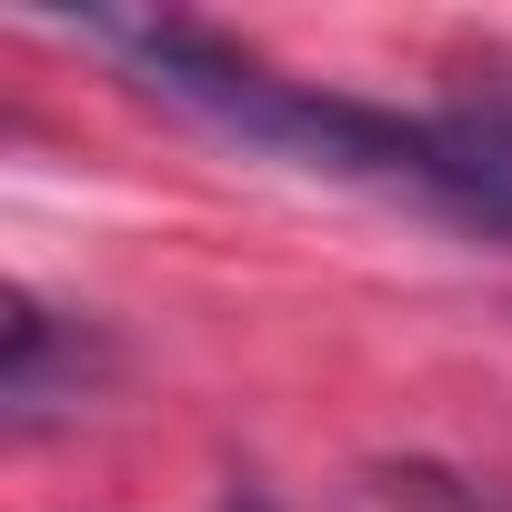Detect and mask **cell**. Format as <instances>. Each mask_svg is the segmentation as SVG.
Listing matches in <instances>:
<instances>
[{
  "mask_svg": "<svg viewBox=\"0 0 512 512\" xmlns=\"http://www.w3.org/2000/svg\"><path fill=\"white\" fill-rule=\"evenodd\" d=\"M91 51H111L151 101L191 111L201 131L272 151L292 171L322 181H372V191H422L442 211H472L492 231H512V91L482 101H442V111H382L322 81H292L272 61H251L241 41L171 21V11H91L81 21Z\"/></svg>",
  "mask_w": 512,
  "mask_h": 512,
  "instance_id": "6da1fadb",
  "label": "cell"
},
{
  "mask_svg": "<svg viewBox=\"0 0 512 512\" xmlns=\"http://www.w3.org/2000/svg\"><path fill=\"white\" fill-rule=\"evenodd\" d=\"M362 512H482L452 472H432V462H402V472H372L362 482Z\"/></svg>",
  "mask_w": 512,
  "mask_h": 512,
  "instance_id": "3957f363",
  "label": "cell"
},
{
  "mask_svg": "<svg viewBox=\"0 0 512 512\" xmlns=\"http://www.w3.org/2000/svg\"><path fill=\"white\" fill-rule=\"evenodd\" d=\"M221 512H282V502H262V492H241V502H221Z\"/></svg>",
  "mask_w": 512,
  "mask_h": 512,
  "instance_id": "277c9868",
  "label": "cell"
},
{
  "mask_svg": "<svg viewBox=\"0 0 512 512\" xmlns=\"http://www.w3.org/2000/svg\"><path fill=\"white\" fill-rule=\"evenodd\" d=\"M81 382H91V342H81V322H51L31 292H11V362H0V402H11V422L31 432L41 412L81 402Z\"/></svg>",
  "mask_w": 512,
  "mask_h": 512,
  "instance_id": "7a4b0ae2",
  "label": "cell"
}]
</instances>
